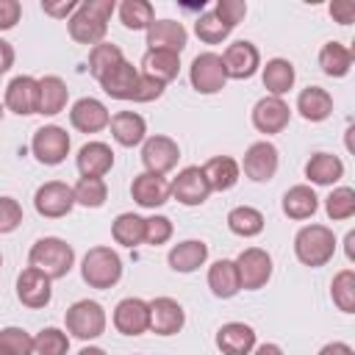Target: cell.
<instances>
[{
    "instance_id": "5",
    "label": "cell",
    "mask_w": 355,
    "mask_h": 355,
    "mask_svg": "<svg viewBox=\"0 0 355 355\" xmlns=\"http://www.w3.org/2000/svg\"><path fill=\"white\" fill-rule=\"evenodd\" d=\"M64 322H67V333H72L75 338L80 341H92V338H100L105 333V308L94 300H78L67 308L64 313Z\"/></svg>"
},
{
    "instance_id": "22",
    "label": "cell",
    "mask_w": 355,
    "mask_h": 355,
    "mask_svg": "<svg viewBox=\"0 0 355 355\" xmlns=\"http://www.w3.org/2000/svg\"><path fill=\"white\" fill-rule=\"evenodd\" d=\"M136 83H139V69L125 58L100 78L103 92L108 97H114V100H130L133 92H136Z\"/></svg>"
},
{
    "instance_id": "55",
    "label": "cell",
    "mask_w": 355,
    "mask_h": 355,
    "mask_svg": "<svg viewBox=\"0 0 355 355\" xmlns=\"http://www.w3.org/2000/svg\"><path fill=\"white\" fill-rule=\"evenodd\" d=\"M252 355H283V349H280L277 344L266 341V344H258V347L252 349Z\"/></svg>"
},
{
    "instance_id": "57",
    "label": "cell",
    "mask_w": 355,
    "mask_h": 355,
    "mask_svg": "<svg viewBox=\"0 0 355 355\" xmlns=\"http://www.w3.org/2000/svg\"><path fill=\"white\" fill-rule=\"evenodd\" d=\"M352 241H355V233H347V258L352 261Z\"/></svg>"
},
{
    "instance_id": "46",
    "label": "cell",
    "mask_w": 355,
    "mask_h": 355,
    "mask_svg": "<svg viewBox=\"0 0 355 355\" xmlns=\"http://www.w3.org/2000/svg\"><path fill=\"white\" fill-rule=\"evenodd\" d=\"M169 239H172V222H169V216L155 214V216L144 219V241L147 244L158 247V244H166Z\"/></svg>"
},
{
    "instance_id": "29",
    "label": "cell",
    "mask_w": 355,
    "mask_h": 355,
    "mask_svg": "<svg viewBox=\"0 0 355 355\" xmlns=\"http://www.w3.org/2000/svg\"><path fill=\"white\" fill-rule=\"evenodd\" d=\"M69 100V89L58 75H44L39 78V111L42 116H55L67 108Z\"/></svg>"
},
{
    "instance_id": "59",
    "label": "cell",
    "mask_w": 355,
    "mask_h": 355,
    "mask_svg": "<svg viewBox=\"0 0 355 355\" xmlns=\"http://www.w3.org/2000/svg\"><path fill=\"white\" fill-rule=\"evenodd\" d=\"M0 355H8V352H6V349H3V347H0Z\"/></svg>"
},
{
    "instance_id": "48",
    "label": "cell",
    "mask_w": 355,
    "mask_h": 355,
    "mask_svg": "<svg viewBox=\"0 0 355 355\" xmlns=\"http://www.w3.org/2000/svg\"><path fill=\"white\" fill-rule=\"evenodd\" d=\"M22 225V205L14 197H0V233H11Z\"/></svg>"
},
{
    "instance_id": "2",
    "label": "cell",
    "mask_w": 355,
    "mask_h": 355,
    "mask_svg": "<svg viewBox=\"0 0 355 355\" xmlns=\"http://www.w3.org/2000/svg\"><path fill=\"white\" fill-rule=\"evenodd\" d=\"M28 263L33 269L44 272L50 280H61V277L69 275V269L75 263V250L58 236H44L31 247Z\"/></svg>"
},
{
    "instance_id": "26",
    "label": "cell",
    "mask_w": 355,
    "mask_h": 355,
    "mask_svg": "<svg viewBox=\"0 0 355 355\" xmlns=\"http://www.w3.org/2000/svg\"><path fill=\"white\" fill-rule=\"evenodd\" d=\"M166 261H169V266H172L175 272L189 275V272L200 269V266L208 261V244H205L202 239H186V241H180V244H175V247L169 250Z\"/></svg>"
},
{
    "instance_id": "24",
    "label": "cell",
    "mask_w": 355,
    "mask_h": 355,
    "mask_svg": "<svg viewBox=\"0 0 355 355\" xmlns=\"http://www.w3.org/2000/svg\"><path fill=\"white\" fill-rule=\"evenodd\" d=\"M216 347L222 355H250L255 349V330L244 322H227L216 330Z\"/></svg>"
},
{
    "instance_id": "4",
    "label": "cell",
    "mask_w": 355,
    "mask_h": 355,
    "mask_svg": "<svg viewBox=\"0 0 355 355\" xmlns=\"http://www.w3.org/2000/svg\"><path fill=\"white\" fill-rule=\"evenodd\" d=\"M80 277L92 288H111L122 277V258L111 247H92L80 261Z\"/></svg>"
},
{
    "instance_id": "17",
    "label": "cell",
    "mask_w": 355,
    "mask_h": 355,
    "mask_svg": "<svg viewBox=\"0 0 355 355\" xmlns=\"http://www.w3.org/2000/svg\"><path fill=\"white\" fill-rule=\"evenodd\" d=\"M147 305H150V330L155 336H175L186 324V311H183V305L178 300L155 297Z\"/></svg>"
},
{
    "instance_id": "19",
    "label": "cell",
    "mask_w": 355,
    "mask_h": 355,
    "mask_svg": "<svg viewBox=\"0 0 355 355\" xmlns=\"http://www.w3.org/2000/svg\"><path fill=\"white\" fill-rule=\"evenodd\" d=\"M69 122L80 133H97V130L108 128L111 114H108V108L97 97H80L69 108Z\"/></svg>"
},
{
    "instance_id": "27",
    "label": "cell",
    "mask_w": 355,
    "mask_h": 355,
    "mask_svg": "<svg viewBox=\"0 0 355 355\" xmlns=\"http://www.w3.org/2000/svg\"><path fill=\"white\" fill-rule=\"evenodd\" d=\"M202 175L208 180L211 191H227V189H233L239 183L241 169H239V161L236 158H230V155H214V158H208L202 164Z\"/></svg>"
},
{
    "instance_id": "15",
    "label": "cell",
    "mask_w": 355,
    "mask_h": 355,
    "mask_svg": "<svg viewBox=\"0 0 355 355\" xmlns=\"http://www.w3.org/2000/svg\"><path fill=\"white\" fill-rule=\"evenodd\" d=\"M288 119H291V108L283 97L266 94L252 105V125L258 133H266V136L280 133V130H286Z\"/></svg>"
},
{
    "instance_id": "23",
    "label": "cell",
    "mask_w": 355,
    "mask_h": 355,
    "mask_svg": "<svg viewBox=\"0 0 355 355\" xmlns=\"http://www.w3.org/2000/svg\"><path fill=\"white\" fill-rule=\"evenodd\" d=\"M114 166V150L105 141H86L78 150V172L80 178H103Z\"/></svg>"
},
{
    "instance_id": "32",
    "label": "cell",
    "mask_w": 355,
    "mask_h": 355,
    "mask_svg": "<svg viewBox=\"0 0 355 355\" xmlns=\"http://www.w3.org/2000/svg\"><path fill=\"white\" fill-rule=\"evenodd\" d=\"M208 288H211V294L219 297V300H230V297H236V294L241 291L236 263L227 261V258L211 263V266H208Z\"/></svg>"
},
{
    "instance_id": "25",
    "label": "cell",
    "mask_w": 355,
    "mask_h": 355,
    "mask_svg": "<svg viewBox=\"0 0 355 355\" xmlns=\"http://www.w3.org/2000/svg\"><path fill=\"white\" fill-rule=\"evenodd\" d=\"M108 128H111L114 141L122 144V147H136V144H141L147 139V122L136 111H116L111 116Z\"/></svg>"
},
{
    "instance_id": "49",
    "label": "cell",
    "mask_w": 355,
    "mask_h": 355,
    "mask_svg": "<svg viewBox=\"0 0 355 355\" xmlns=\"http://www.w3.org/2000/svg\"><path fill=\"white\" fill-rule=\"evenodd\" d=\"M164 89H166V83H161V80L139 72V83H136V92H133L130 100L133 103H153V100H158L164 94Z\"/></svg>"
},
{
    "instance_id": "58",
    "label": "cell",
    "mask_w": 355,
    "mask_h": 355,
    "mask_svg": "<svg viewBox=\"0 0 355 355\" xmlns=\"http://www.w3.org/2000/svg\"><path fill=\"white\" fill-rule=\"evenodd\" d=\"M3 111H6V105H3V103H0V122H3Z\"/></svg>"
},
{
    "instance_id": "51",
    "label": "cell",
    "mask_w": 355,
    "mask_h": 355,
    "mask_svg": "<svg viewBox=\"0 0 355 355\" xmlns=\"http://www.w3.org/2000/svg\"><path fill=\"white\" fill-rule=\"evenodd\" d=\"M330 17L338 25H349L355 19V3L352 0H333L330 3Z\"/></svg>"
},
{
    "instance_id": "53",
    "label": "cell",
    "mask_w": 355,
    "mask_h": 355,
    "mask_svg": "<svg viewBox=\"0 0 355 355\" xmlns=\"http://www.w3.org/2000/svg\"><path fill=\"white\" fill-rule=\"evenodd\" d=\"M11 67H14V47L6 39H0V75L8 72Z\"/></svg>"
},
{
    "instance_id": "54",
    "label": "cell",
    "mask_w": 355,
    "mask_h": 355,
    "mask_svg": "<svg viewBox=\"0 0 355 355\" xmlns=\"http://www.w3.org/2000/svg\"><path fill=\"white\" fill-rule=\"evenodd\" d=\"M319 355H355V349L349 344H344V341H330V344H324L319 349Z\"/></svg>"
},
{
    "instance_id": "52",
    "label": "cell",
    "mask_w": 355,
    "mask_h": 355,
    "mask_svg": "<svg viewBox=\"0 0 355 355\" xmlns=\"http://www.w3.org/2000/svg\"><path fill=\"white\" fill-rule=\"evenodd\" d=\"M75 8H78L75 0H64V3H42V11L50 14V17H58V19H69Z\"/></svg>"
},
{
    "instance_id": "47",
    "label": "cell",
    "mask_w": 355,
    "mask_h": 355,
    "mask_svg": "<svg viewBox=\"0 0 355 355\" xmlns=\"http://www.w3.org/2000/svg\"><path fill=\"white\" fill-rule=\"evenodd\" d=\"M214 14H216L227 28H236V25L247 17V3H244V0H216Z\"/></svg>"
},
{
    "instance_id": "13",
    "label": "cell",
    "mask_w": 355,
    "mask_h": 355,
    "mask_svg": "<svg viewBox=\"0 0 355 355\" xmlns=\"http://www.w3.org/2000/svg\"><path fill=\"white\" fill-rule=\"evenodd\" d=\"M222 67H225V75L233 78V80H244V78H252L261 67V53L252 42L247 39H239L233 44L225 47L222 53Z\"/></svg>"
},
{
    "instance_id": "38",
    "label": "cell",
    "mask_w": 355,
    "mask_h": 355,
    "mask_svg": "<svg viewBox=\"0 0 355 355\" xmlns=\"http://www.w3.org/2000/svg\"><path fill=\"white\" fill-rule=\"evenodd\" d=\"M111 236L122 247H139L144 241V219L139 214H119L111 222Z\"/></svg>"
},
{
    "instance_id": "34",
    "label": "cell",
    "mask_w": 355,
    "mask_h": 355,
    "mask_svg": "<svg viewBox=\"0 0 355 355\" xmlns=\"http://www.w3.org/2000/svg\"><path fill=\"white\" fill-rule=\"evenodd\" d=\"M261 78H263V86L272 97H283L294 86L297 72H294V64L288 58H269Z\"/></svg>"
},
{
    "instance_id": "30",
    "label": "cell",
    "mask_w": 355,
    "mask_h": 355,
    "mask_svg": "<svg viewBox=\"0 0 355 355\" xmlns=\"http://www.w3.org/2000/svg\"><path fill=\"white\" fill-rule=\"evenodd\" d=\"M297 111L308 122H322V119H327L333 114V94L327 89H322V86H308L297 97Z\"/></svg>"
},
{
    "instance_id": "11",
    "label": "cell",
    "mask_w": 355,
    "mask_h": 355,
    "mask_svg": "<svg viewBox=\"0 0 355 355\" xmlns=\"http://www.w3.org/2000/svg\"><path fill=\"white\" fill-rule=\"evenodd\" d=\"M208 194L211 186L202 175V166H183L169 183V197H175L180 205H202Z\"/></svg>"
},
{
    "instance_id": "35",
    "label": "cell",
    "mask_w": 355,
    "mask_h": 355,
    "mask_svg": "<svg viewBox=\"0 0 355 355\" xmlns=\"http://www.w3.org/2000/svg\"><path fill=\"white\" fill-rule=\"evenodd\" d=\"M319 67L330 78H344L352 69V50L341 42H327L319 50Z\"/></svg>"
},
{
    "instance_id": "42",
    "label": "cell",
    "mask_w": 355,
    "mask_h": 355,
    "mask_svg": "<svg viewBox=\"0 0 355 355\" xmlns=\"http://www.w3.org/2000/svg\"><path fill=\"white\" fill-rule=\"evenodd\" d=\"M69 336L58 327H44L33 336V355H67Z\"/></svg>"
},
{
    "instance_id": "31",
    "label": "cell",
    "mask_w": 355,
    "mask_h": 355,
    "mask_svg": "<svg viewBox=\"0 0 355 355\" xmlns=\"http://www.w3.org/2000/svg\"><path fill=\"white\" fill-rule=\"evenodd\" d=\"M316 208H319V197H316V191H313L311 186H305V183H297V186H291V189L283 194V214H286L288 219H297V222L311 219V216L316 214Z\"/></svg>"
},
{
    "instance_id": "45",
    "label": "cell",
    "mask_w": 355,
    "mask_h": 355,
    "mask_svg": "<svg viewBox=\"0 0 355 355\" xmlns=\"http://www.w3.org/2000/svg\"><path fill=\"white\" fill-rule=\"evenodd\" d=\"M0 347L8 355H33V336L22 327H3L0 330Z\"/></svg>"
},
{
    "instance_id": "10",
    "label": "cell",
    "mask_w": 355,
    "mask_h": 355,
    "mask_svg": "<svg viewBox=\"0 0 355 355\" xmlns=\"http://www.w3.org/2000/svg\"><path fill=\"white\" fill-rule=\"evenodd\" d=\"M277 164H280V158H277V147H275L272 141L263 139V141H252V144L247 147V153H244L239 169H244V175H247L250 180H255V183H266V180L275 178Z\"/></svg>"
},
{
    "instance_id": "39",
    "label": "cell",
    "mask_w": 355,
    "mask_h": 355,
    "mask_svg": "<svg viewBox=\"0 0 355 355\" xmlns=\"http://www.w3.org/2000/svg\"><path fill=\"white\" fill-rule=\"evenodd\" d=\"M72 194H75V205L100 208V205L108 200V186H105L103 178H80V180L72 186Z\"/></svg>"
},
{
    "instance_id": "44",
    "label": "cell",
    "mask_w": 355,
    "mask_h": 355,
    "mask_svg": "<svg viewBox=\"0 0 355 355\" xmlns=\"http://www.w3.org/2000/svg\"><path fill=\"white\" fill-rule=\"evenodd\" d=\"M230 31H233V28H227L214 11L200 14L197 22H194V33H197L200 42H205V44H219V42H225V39L230 36Z\"/></svg>"
},
{
    "instance_id": "43",
    "label": "cell",
    "mask_w": 355,
    "mask_h": 355,
    "mask_svg": "<svg viewBox=\"0 0 355 355\" xmlns=\"http://www.w3.org/2000/svg\"><path fill=\"white\" fill-rule=\"evenodd\" d=\"M324 211L333 222H341V219H349L355 214V189L349 186H338L327 194L324 200Z\"/></svg>"
},
{
    "instance_id": "60",
    "label": "cell",
    "mask_w": 355,
    "mask_h": 355,
    "mask_svg": "<svg viewBox=\"0 0 355 355\" xmlns=\"http://www.w3.org/2000/svg\"><path fill=\"white\" fill-rule=\"evenodd\" d=\"M0 266H3V255H0Z\"/></svg>"
},
{
    "instance_id": "33",
    "label": "cell",
    "mask_w": 355,
    "mask_h": 355,
    "mask_svg": "<svg viewBox=\"0 0 355 355\" xmlns=\"http://www.w3.org/2000/svg\"><path fill=\"white\" fill-rule=\"evenodd\" d=\"M141 67H144L141 75H150L161 83H169L180 72V55L169 53V50H147L144 58H141Z\"/></svg>"
},
{
    "instance_id": "6",
    "label": "cell",
    "mask_w": 355,
    "mask_h": 355,
    "mask_svg": "<svg viewBox=\"0 0 355 355\" xmlns=\"http://www.w3.org/2000/svg\"><path fill=\"white\" fill-rule=\"evenodd\" d=\"M233 263H236V272H239V286L244 291H258L272 277V255L261 247L241 250Z\"/></svg>"
},
{
    "instance_id": "12",
    "label": "cell",
    "mask_w": 355,
    "mask_h": 355,
    "mask_svg": "<svg viewBox=\"0 0 355 355\" xmlns=\"http://www.w3.org/2000/svg\"><path fill=\"white\" fill-rule=\"evenodd\" d=\"M111 322L122 336H141L150 330V305L141 297H125L116 302Z\"/></svg>"
},
{
    "instance_id": "8",
    "label": "cell",
    "mask_w": 355,
    "mask_h": 355,
    "mask_svg": "<svg viewBox=\"0 0 355 355\" xmlns=\"http://www.w3.org/2000/svg\"><path fill=\"white\" fill-rule=\"evenodd\" d=\"M189 80L194 86V92L200 94H216L225 89L227 83V75H225V67H222V55L219 53H200L191 67H189Z\"/></svg>"
},
{
    "instance_id": "28",
    "label": "cell",
    "mask_w": 355,
    "mask_h": 355,
    "mask_svg": "<svg viewBox=\"0 0 355 355\" xmlns=\"http://www.w3.org/2000/svg\"><path fill=\"white\" fill-rule=\"evenodd\" d=\"M305 178L316 186H333L344 178V161L333 153H313L305 164Z\"/></svg>"
},
{
    "instance_id": "3",
    "label": "cell",
    "mask_w": 355,
    "mask_h": 355,
    "mask_svg": "<svg viewBox=\"0 0 355 355\" xmlns=\"http://www.w3.org/2000/svg\"><path fill=\"white\" fill-rule=\"evenodd\" d=\"M294 255L302 266H324L336 255V236L327 225H305L294 236Z\"/></svg>"
},
{
    "instance_id": "50",
    "label": "cell",
    "mask_w": 355,
    "mask_h": 355,
    "mask_svg": "<svg viewBox=\"0 0 355 355\" xmlns=\"http://www.w3.org/2000/svg\"><path fill=\"white\" fill-rule=\"evenodd\" d=\"M22 17V6L17 0H0V31H11Z\"/></svg>"
},
{
    "instance_id": "41",
    "label": "cell",
    "mask_w": 355,
    "mask_h": 355,
    "mask_svg": "<svg viewBox=\"0 0 355 355\" xmlns=\"http://www.w3.org/2000/svg\"><path fill=\"white\" fill-rule=\"evenodd\" d=\"M122 58H125V55H122V50H119L116 44L100 42V44H94V47L89 50V72L100 80V78H103L111 67H116Z\"/></svg>"
},
{
    "instance_id": "37",
    "label": "cell",
    "mask_w": 355,
    "mask_h": 355,
    "mask_svg": "<svg viewBox=\"0 0 355 355\" xmlns=\"http://www.w3.org/2000/svg\"><path fill=\"white\" fill-rule=\"evenodd\" d=\"M116 11L128 31H147L155 22L153 3H147V0H122Z\"/></svg>"
},
{
    "instance_id": "40",
    "label": "cell",
    "mask_w": 355,
    "mask_h": 355,
    "mask_svg": "<svg viewBox=\"0 0 355 355\" xmlns=\"http://www.w3.org/2000/svg\"><path fill=\"white\" fill-rule=\"evenodd\" d=\"M330 297L336 302L338 311L352 313L355 311V272L352 269H341L333 283H330Z\"/></svg>"
},
{
    "instance_id": "21",
    "label": "cell",
    "mask_w": 355,
    "mask_h": 355,
    "mask_svg": "<svg viewBox=\"0 0 355 355\" xmlns=\"http://www.w3.org/2000/svg\"><path fill=\"white\" fill-rule=\"evenodd\" d=\"M186 28L183 22H175V19H155L150 28H147V47L150 50H169V53H178L186 47Z\"/></svg>"
},
{
    "instance_id": "9",
    "label": "cell",
    "mask_w": 355,
    "mask_h": 355,
    "mask_svg": "<svg viewBox=\"0 0 355 355\" xmlns=\"http://www.w3.org/2000/svg\"><path fill=\"white\" fill-rule=\"evenodd\" d=\"M33 208L47 219H61L75 208L72 186L64 180H47L33 194Z\"/></svg>"
},
{
    "instance_id": "16",
    "label": "cell",
    "mask_w": 355,
    "mask_h": 355,
    "mask_svg": "<svg viewBox=\"0 0 355 355\" xmlns=\"http://www.w3.org/2000/svg\"><path fill=\"white\" fill-rule=\"evenodd\" d=\"M17 297L25 308H44L53 300V280L44 272L28 266L17 277Z\"/></svg>"
},
{
    "instance_id": "56",
    "label": "cell",
    "mask_w": 355,
    "mask_h": 355,
    "mask_svg": "<svg viewBox=\"0 0 355 355\" xmlns=\"http://www.w3.org/2000/svg\"><path fill=\"white\" fill-rule=\"evenodd\" d=\"M78 355H105V349H100V347H83Z\"/></svg>"
},
{
    "instance_id": "7",
    "label": "cell",
    "mask_w": 355,
    "mask_h": 355,
    "mask_svg": "<svg viewBox=\"0 0 355 355\" xmlns=\"http://www.w3.org/2000/svg\"><path fill=\"white\" fill-rule=\"evenodd\" d=\"M69 147H72L69 133H67L64 128H58V125H44V128H39V130L33 133V139H31V153H33L36 161L44 164V166L61 164V161L69 155Z\"/></svg>"
},
{
    "instance_id": "14",
    "label": "cell",
    "mask_w": 355,
    "mask_h": 355,
    "mask_svg": "<svg viewBox=\"0 0 355 355\" xmlns=\"http://www.w3.org/2000/svg\"><path fill=\"white\" fill-rule=\"evenodd\" d=\"M180 158V147L175 139L169 136H150L141 144V164L144 172H155V175H166L178 166Z\"/></svg>"
},
{
    "instance_id": "36",
    "label": "cell",
    "mask_w": 355,
    "mask_h": 355,
    "mask_svg": "<svg viewBox=\"0 0 355 355\" xmlns=\"http://www.w3.org/2000/svg\"><path fill=\"white\" fill-rule=\"evenodd\" d=\"M227 227L241 239H252L263 230V214L252 205H236L227 211Z\"/></svg>"
},
{
    "instance_id": "20",
    "label": "cell",
    "mask_w": 355,
    "mask_h": 355,
    "mask_svg": "<svg viewBox=\"0 0 355 355\" xmlns=\"http://www.w3.org/2000/svg\"><path fill=\"white\" fill-rule=\"evenodd\" d=\"M130 197L141 205V208H158L169 200V183L164 175L155 172H139L130 183Z\"/></svg>"
},
{
    "instance_id": "18",
    "label": "cell",
    "mask_w": 355,
    "mask_h": 355,
    "mask_svg": "<svg viewBox=\"0 0 355 355\" xmlns=\"http://www.w3.org/2000/svg\"><path fill=\"white\" fill-rule=\"evenodd\" d=\"M8 111L19 114V116H31L39 111V80L31 75H17L8 86H6V103Z\"/></svg>"
},
{
    "instance_id": "1",
    "label": "cell",
    "mask_w": 355,
    "mask_h": 355,
    "mask_svg": "<svg viewBox=\"0 0 355 355\" xmlns=\"http://www.w3.org/2000/svg\"><path fill=\"white\" fill-rule=\"evenodd\" d=\"M114 0H86L78 3L72 17L67 19V31L78 44H100L108 31V19L114 14Z\"/></svg>"
}]
</instances>
